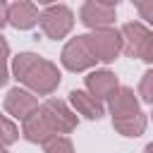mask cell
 <instances>
[{
  "mask_svg": "<svg viewBox=\"0 0 153 153\" xmlns=\"http://www.w3.org/2000/svg\"><path fill=\"white\" fill-rule=\"evenodd\" d=\"M12 76L29 88V93L50 96L60 86V69L55 62L36 55V53H19L12 60Z\"/></svg>",
  "mask_w": 153,
  "mask_h": 153,
  "instance_id": "6da1fadb",
  "label": "cell"
},
{
  "mask_svg": "<svg viewBox=\"0 0 153 153\" xmlns=\"http://www.w3.org/2000/svg\"><path fill=\"white\" fill-rule=\"evenodd\" d=\"M110 115H112L115 131H120L122 136L136 139L146 131V124H148L146 112L139 108V98L129 86H120L117 93L110 98Z\"/></svg>",
  "mask_w": 153,
  "mask_h": 153,
  "instance_id": "7a4b0ae2",
  "label": "cell"
},
{
  "mask_svg": "<svg viewBox=\"0 0 153 153\" xmlns=\"http://www.w3.org/2000/svg\"><path fill=\"white\" fill-rule=\"evenodd\" d=\"M120 41H122V53L143 62H153V31L141 24V22H127L122 24Z\"/></svg>",
  "mask_w": 153,
  "mask_h": 153,
  "instance_id": "3957f363",
  "label": "cell"
},
{
  "mask_svg": "<svg viewBox=\"0 0 153 153\" xmlns=\"http://www.w3.org/2000/svg\"><path fill=\"white\" fill-rule=\"evenodd\" d=\"M38 26H41V31H43L48 38L60 41V38H65V36L72 31V26H74V14H72V10H69L67 5H48V7H43L41 14H38Z\"/></svg>",
  "mask_w": 153,
  "mask_h": 153,
  "instance_id": "277c9868",
  "label": "cell"
},
{
  "mask_svg": "<svg viewBox=\"0 0 153 153\" xmlns=\"http://www.w3.org/2000/svg\"><path fill=\"white\" fill-rule=\"evenodd\" d=\"M60 62H62V67L69 69V72H86V69H91L98 60H96V55H93V50H91L88 36L84 33V36L69 38V41L65 43L62 53H60Z\"/></svg>",
  "mask_w": 153,
  "mask_h": 153,
  "instance_id": "5b68a950",
  "label": "cell"
},
{
  "mask_svg": "<svg viewBox=\"0 0 153 153\" xmlns=\"http://www.w3.org/2000/svg\"><path fill=\"white\" fill-rule=\"evenodd\" d=\"M38 110H41V115L48 120V124L53 127V131H55L57 136H65V134L74 131L76 124H79V117L74 115V110H72L65 100H60V98H45V100L38 105Z\"/></svg>",
  "mask_w": 153,
  "mask_h": 153,
  "instance_id": "8992f818",
  "label": "cell"
},
{
  "mask_svg": "<svg viewBox=\"0 0 153 153\" xmlns=\"http://www.w3.org/2000/svg\"><path fill=\"white\" fill-rule=\"evenodd\" d=\"M88 36V43H91V50L96 55L98 62H115L117 55L122 53V41H120V31L112 29V26H105V29H93Z\"/></svg>",
  "mask_w": 153,
  "mask_h": 153,
  "instance_id": "52a82bcc",
  "label": "cell"
},
{
  "mask_svg": "<svg viewBox=\"0 0 153 153\" xmlns=\"http://www.w3.org/2000/svg\"><path fill=\"white\" fill-rule=\"evenodd\" d=\"M117 14V2H98V0H86L79 10V22L86 29H105L115 22Z\"/></svg>",
  "mask_w": 153,
  "mask_h": 153,
  "instance_id": "ba28073f",
  "label": "cell"
},
{
  "mask_svg": "<svg viewBox=\"0 0 153 153\" xmlns=\"http://www.w3.org/2000/svg\"><path fill=\"white\" fill-rule=\"evenodd\" d=\"M84 84H86V93L93 96L96 100H110L117 88H120V79L110 72V69H96V72H88L84 76Z\"/></svg>",
  "mask_w": 153,
  "mask_h": 153,
  "instance_id": "9c48e42d",
  "label": "cell"
},
{
  "mask_svg": "<svg viewBox=\"0 0 153 153\" xmlns=\"http://www.w3.org/2000/svg\"><path fill=\"white\" fill-rule=\"evenodd\" d=\"M38 110V98L33 93H29L26 88H10L5 96V112L12 115L14 120H26L29 115H33Z\"/></svg>",
  "mask_w": 153,
  "mask_h": 153,
  "instance_id": "30bf717a",
  "label": "cell"
},
{
  "mask_svg": "<svg viewBox=\"0 0 153 153\" xmlns=\"http://www.w3.org/2000/svg\"><path fill=\"white\" fill-rule=\"evenodd\" d=\"M38 7L33 2L26 0H17L12 5H7V24L14 26L17 31H29L38 24Z\"/></svg>",
  "mask_w": 153,
  "mask_h": 153,
  "instance_id": "8fae6325",
  "label": "cell"
},
{
  "mask_svg": "<svg viewBox=\"0 0 153 153\" xmlns=\"http://www.w3.org/2000/svg\"><path fill=\"white\" fill-rule=\"evenodd\" d=\"M22 136L31 143H41L45 146L48 141H53L57 134L53 131V127L48 124V120L41 115V110H36L33 115H29L24 122H22Z\"/></svg>",
  "mask_w": 153,
  "mask_h": 153,
  "instance_id": "7c38bea8",
  "label": "cell"
},
{
  "mask_svg": "<svg viewBox=\"0 0 153 153\" xmlns=\"http://www.w3.org/2000/svg\"><path fill=\"white\" fill-rule=\"evenodd\" d=\"M69 103L74 108V115H81L86 120H100L105 115V108L100 100H96L93 96H88L84 88H72L69 91Z\"/></svg>",
  "mask_w": 153,
  "mask_h": 153,
  "instance_id": "4fadbf2b",
  "label": "cell"
},
{
  "mask_svg": "<svg viewBox=\"0 0 153 153\" xmlns=\"http://www.w3.org/2000/svg\"><path fill=\"white\" fill-rule=\"evenodd\" d=\"M17 139H19V129H17V124H14L10 117L0 115V148L12 146Z\"/></svg>",
  "mask_w": 153,
  "mask_h": 153,
  "instance_id": "5bb4252c",
  "label": "cell"
},
{
  "mask_svg": "<svg viewBox=\"0 0 153 153\" xmlns=\"http://www.w3.org/2000/svg\"><path fill=\"white\" fill-rule=\"evenodd\" d=\"M45 153H74V146L67 136H55L45 143Z\"/></svg>",
  "mask_w": 153,
  "mask_h": 153,
  "instance_id": "9a60e30c",
  "label": "cell"
},
{
  "mask_svg": "<svg viewBox=\"0 0 153 153\" xmlns=\"http://www.w3.org/2000/svg\"><path fill=\"white\" fill-rule=\"evenodd\" d=\"M7 57H10V45H7V41L0 36V86H5V84H7V79H10Z\"/></svg>",
  "mask_w": 153,
  "mask_h": 153,
  "instance_id": "2e32d148",
  "label": "cell"
},
{
  "mask_svg": "<svg viewBox=\"0 0 153 153\" xmlns=\"http://www.w3.org/2000/svg\"><path fill=\"white\" fill-rule=\"evenodd\" d=\"M139 96H141V100H143V103H153V72H151V69L141 76Z\"/></svg>",
  "mask_w": 153,
  "mask_h": 153,
  "instance_id": "e0dca14e",
  "label": "cell"
},
{
  "mask_svg": "<svg viewBox=\"0 0 153 153\" xmlns=\"http://www.w3.org/2000/svg\"><path fill=\"white\" fill-rule=\"evenodd\" d=\"M136 7H139V12H141L143 19H153V2H139Z\"/></svg>",
  "mask_w": 153,
  "mask_h": 153,
  "instance_id": "ac0fdd59",
  "label": "cell"
},
{
  "mask_svg": "<svg viewBox=\"0 0 153 153\" xmlns=\"http://www.w3.org/2000/svg\"><path fill=\"white\" fill-rule=\"evenodd\" d=\"M7 24V2L5 0H0V29Z\"/></svg>",
  "mask_w": 153,
  "mask_h": 153,
  "instance_id": "d6986e66",
  "label": "cell"
},
{
  "mask_svg": "<svg viewBox=\"0 0 153 153\" xmlns=\"http://www.w3.org/2000/svg\"><path fill=\"white\" fill-rule=\"evenodd\" d=\"M143 153H153V143H148V146L143 148Z\"/></svg>",
  "mask_w": 153,
  "mask_h": 153,
  "instance_id": "ffe728a7",
  "label": "cell"
},
{
  "mask_svg": "<svg viewBox=\"0 0 153 153\" xmlns=\"http://www.w3.org/2000/svg\"><path fill=\"white\" fill-rule=\"evenodd\" d=\"M0 153H7V151H5V148H0Z\"/></svg>",
  "mask_w": 153,
  "mask_h": 153,
  "instance_id": "44dd1931",
  "label": "cell"
}]
</instances>
